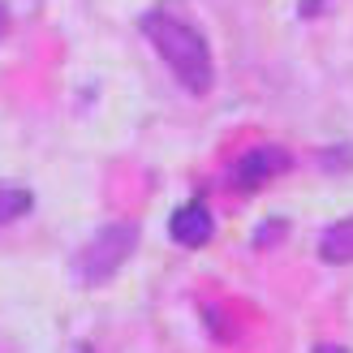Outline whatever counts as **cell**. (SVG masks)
Returning <instances> with one entry per match:
<instances>
[{
	"label": "cell",
	"instance_id": "ba28073f",
	"mask_svg": "<svg viewBox=\"0 0 353 353\" xmlns=\"http://www.w3.org/2000/svg\"><path fill=\"white\" fill-rule=\"evenodd\" d=\"M0 34H5V9H0Z\"/></svg>",
	"mask_w": 353,
	"mask_h": 353
},
{
	"label": "cell",
	"instance_id": "7a4b0ae2",
	"mask_svg": "<svg viewBox=\"0 0 353 353\" xmlns=\"http://www.w3.org/2000/svg\"><path fill=\"white\" fill-rule=\"evenodd\" d=\"M134 250H138V228L134 224H108L78 250L74 268L82 276V285H103V280H112L121 272V263H130Z\"/></svg>",
	"mask_w": 353,
	"mask_h": 353
},
{
	"label": "cell",
	"instance_id": "8992f818",
	"mask_svg": "<svg viewBox=\"0 0 353 353\" xmlns=\"http://www.w3.org/2000/svg\"><path fill=\"white\" fill-rule=\"evenodd\" d=\"M30 190L26 185H0V224H9L17 216H26L30 211Z\"/></svg>",
	"mask_w": 353,
	"mask_h": 353
},
{
	"label": "cell",
	"instance_id": "277c9868",
	"mask_svg": "<svg viewBox=\"0 0 353 353\" xmlns=\"http://www.w3.org/2000/svg\"><path fill=\"white\" fill-rule=\"evenodd\" d=\"M168 233L172 241H181V245H207L211 233H216V220H211V211L203 203H185V207H176L172 211V220H168Z\"/></svg>",
	"mask_w": 353,
	"mask_h": 353
},
{
	"label": "cell",
	"instance_id": "6da1fadb",
	"mask_svg": "<svg viewBox=\"0 0 353 353\" xmlns=\"http://www.w3.org/2000/svg\"><path fill=\"white\" fill-rule=\"evenodd\" d=\"M143 34L155 43V52L164 57V65L181 78L185 91L194 95H207L211 82H216V69H211V48L199 34V26H190L185 17H176L168 9H151L143 13Z\"/></svg>",
	"mask_w": 353,
	"mask_h": 353
},
{
	"label": "cell",
	"instance_id": "52a82bcc",
	"mask_svg": "<svg viewBox=\"0 0 353 353\" xmlns=\"http://www.w3.org/2000/svg\"><path fill=\"white\" fill-rule=\"evenodd\" d=\"M314 353H349V349H341V345H319Z\"/></svg>",
	"mask_w": 353,
	"mask_h": 353
},
{
	"label": "cell",
	"instance_id": "3957f363",
	"mask_svg": "<svg viewBox=\"0 0 353 353\" xmlns=\"http://www.w3.org/2000/svg\"><path fill=\"white\" fill-rule=\"evenodd\" d=\"M285 168H289V155L280 151V147H254V151H245L241 160L233 164V181L241 190H259L268 176L285 172Z\"/></svg>",
	"mask_w": 353,
	"mask_h": 353
},
{
	"label": "cell",
	"instance_id": "5b68a950",
	"mask_svg": "<svg viewBox=\"0 0 353 353\" xmlns=\"http://www.w3.org/2000/svg\"><path fill=\"white\" fill-rule=\"evenodd\" d=\"M319 259L323 263H353V216L349 220H336L323 233V241H319Z\"/></svg>",
	"mask_w": 353,
	"mask_h": 353
}]
</instances>
